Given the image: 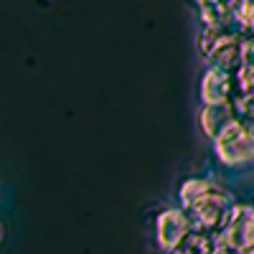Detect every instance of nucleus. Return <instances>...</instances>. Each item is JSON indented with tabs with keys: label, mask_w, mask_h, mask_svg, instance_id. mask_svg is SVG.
<instances>
[{
	"label": "nucleus",
	"mask_w": 254,
	"mask_h": 254,
	"mask_svg": "<svg viewBox=\"0 0 254 254\" xmlns=\"http://www.w3.org/2000/svg\"><path fill=\"white\" fill-rule=\"evenodd\" d=\"M247 36L237 28H219V26H201L198 31V54L206 66H219L234 71L244 61Z\"/></svg>",
	"instance_id": "f257e3e1"
},
{
	"label": "nucleus",
	"mask_w": 254,
	"mask_h": 254,
	"mask_svg": "<svg viewBox=\"0 0 254 254\" xmlns=\"http://www.w3.org/2000/svg\"><path fill=\"white\" fill-rule=\"evenodd\" d=\"M234 198H231L224 188L214 186L211 190L201 193L198 198H193L190 203L181 206L186 211V216L190 221V229H198V231H208V234H216L221 237L224 226L231 219V211H234Z\"/></svg>",
	"instance_id": "f03ea898"
},
{
	"label": "nucleus",
	"mask_w": 254,
	"mask_h": 254,
	"mask_svg": "<svg viewBox=\"0 0 254 254\" xmlns=\"http://www.w3.org/2000/svg\"><path fill=\"white\" fill-rule=\"evenodd\" d=\"M214 155L226 168H247L254 163V120L234 117L214 137Z\"/></svg>",
	"instance_id": "7ed1b4c3"
},
{
	"label": "nucleus",
	"mask_w": 254,
	"mask_h": 254,
	"mask_svg": "<svg viewBox=\"0 0 254 254\" xmlns=\"http://www.w3.org/2000/svg\"><path fill=\"white\" fill-rule=\"evenodd\" d=\"M219 239L229 247H234L237 252L254 254V206H239L237 203Z\"/></svg>",
	"instance_id": "20e7f679"
},
{
	"label": "nucleus",
	"mask_w": 254,
	"mask_h": 254,
	"mask_svg": "<svg viewBox=\"0 0 254 254\" xmlns=\"http://www.w3.org/2000/svg\"><path fill=\"white\" fill-rule=\"evenodd\" d=\"M188 231H190V221L181 206L163 208L155 216V242H158L160 252H171Z\"/></svg>",
	"instance_id": "39448f33"
},
{
	"label": "nucleus",
	"mask_w": 254,
	"mask_h": 254,
	"mask_svg": "<svg viewBox=\"0 0 254 254\" xmlns=\"http://www.w3.org/2000/svg\"><path fill=\"white\" fill-rule=\"evenodd\" d=\"M198 97L201 104H221L234 99V71L219 69V66H206L198 84Z\"/></svg>",
	"instance_id": "423d86ee"
},
{
	"label": "nucleus",
	"mask_w": 254,
	"mask_h": 254,
	"mask_svg": "<svg viewBox=\"0 0 254 254\" xmlns=\"http://www.w3.org/2000/svg\"><path fill=\"white\" fill-rule=\"evenodd\" d=\"M234 117H237V112H234V104H231V102L201 104V110H198V130H201V135H203L208 142H214V137H216Z\"/></svg>",
	"instance_id": "0eeeda50"
},
{
	"label": "nucleus",
	"mask_w": 254,
	"mask_h": 254,
	"mask_svg": "<svg viewBox=\"0 0 254 254\" xmlns=\"http://www.w3.org/2000/svg\"><path fill=\"white\" fill-rule=\"evenodd\" d=\"M216 249H219V237L216 234L190 229L188 234L165 254H216Z\"/></svg>",
	"instance_id": "6e6552de"
},
{
	"label": "nucleus",
	"mask_w": 254,
	"mask_h": 254,
	"mask_svg": "<svg viewBox=\"0 0 254 254\" xmlns=\"http://www.w3.org/2000/svg\"><path fill=\"white\" fill-rule=\"evenodd\" d=\"M214 186H216V183L211 181V178H206V176H190V178H186V181L178 186V206L190 203L193 198H198L201 193L211 190Z\"/></svg>",
	"instance_id": "1a4fd4ad"
},
{
	"label": "nucleus",
	"mask_w": 254,
	"mask_h": 254,
	"mask_svg": "<svg viewBox=\"0 0 254 254\" xmlns=\"http://www.w3.org/2000/svg\"><path fill=\"white\" fill-rule=\"evenodd\" d=\"M0 239H3V226H0Z\"/></svg>",
	"instance_id": "9d476101"
}]
</instances>
